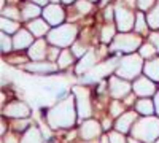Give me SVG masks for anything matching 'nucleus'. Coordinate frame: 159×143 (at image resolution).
Instances as JSON below:
<instances>
[{
    "label": "nucleus",
    "mask_w": 159,
    "mask_h": 143,
    "mask_svg": "<svg viewBox=\"0 0 159 143\" xmlns=\"http://www.w3.org/2000/svg\"><path fill=\"white\" fill-rule=\"evenodd\" d=\"M156 143H159V138H157V141H156Z\"/></svg>",
    "instance_id": "nucleus-49"
},
{
    "label": "nucleus",
    "mask_w": 159,
    "mask_h": 143,
    "mask_svg": "<svg viewBox=\"0 0 159 143\" xmlns=\"http://www.w3.org/2000/svg\"><path fill=\"white\" fill-rule=\"evenodd\" d=\"M89 2H97V0H89Z\"/></svg>",
    "instance_id": "nucleus-48"
},
{
    "label": "nucleus",
    "mask_w": 159,
    "mask_h": 143,
    "mask_svg": "<svg viewBox=\"0 0 159 143\" xmlns=\"http://www.w3.org/2000/svg\"><path fill=\"white\" fill-rule=\"evenodd\" d=\"M94 65H96V51H94V49H89L88 53H86L81 59H80V62L76 64L75 72H76V75H81L83 72L92 69Z\"/></svg>",
    "instance_id": "nucleus-18"
},
{
    "label": "nucleus",
    "mask_w": 159,
    "mask_h": 143,
    "mask_svg": "<svg viewBox=\"0 0 159 143\" xmlns=\"http://www.w3.org/2000/svg\"><path fill=\"white\" fill-rule=\"evenodd\" d=\"M49 27L51 25L42 18V19H34V21H30V22H27L25 24V29H27L34 37H37V38H42V37H45V35H48L49 34Z\"/></svg>",
    "instance_id": "nucleus-17"
},
{
    "label": "nucleus",
    "mask_w": 159,
    "mask_h": 143,
    "mask_svg": "<svg viewBox=\"0 0 159 143\" xmlns=\"http://www.w3.org/2000/svg\"><path fill=\"white\" fill-rule=\"evenodd\" d=\"M21 143H42V132L37 126H30L27 131L22 134Z\"/></svg>",
    "instance_id": "nucleus-22"
},
{
    "label": "nucleus",
    "mask_w": 159,
    "mask_h": 143,
    "mask_svg": "<svg viewBox=\"0 0 159 143\" xmlns=\"http://www.w3.org/2000/svg\"><path fill=\"white\" fill-rule=\"evenodd\" d=\"M147 22H148V27L153 30L159 29V0L156 2V5L147 13Z\"/></svg>",
    "instance_id": "nucleus-23"
},
{
    "label": "nucleus",
    "mask_w": 159,
    "mask_h": 143,
    "mask_svg": "<svg viewBox=\"0 0 159 143\" xmlns=\"http://www.w3.org/2000/svg\"><path fill=\"white\" fill-rule=\"evenodd\" d=\"M157 0H135L137 7L142 10V11H150L154 5H156Z\"/></svg>",
    "instance_id": "nucleus-35"
},
{
    "label": "nucleus",
    "mask_w": 159,
    "mask_h": 143,
    "mask_svg": "<svg viewBox=\"0 0 159 143\" xmlns=\"http://www.w3.org/2000/svg\"><path fill=\"white\" fill-rule=\"evenodd\" d=\"M143 73L154 83H159V57H154V59H150L145 62Z\"/></svg>",
    "instance_id": "nucleus-19"
},
{
    "label": "nucleus",
    "mask_w": 159,
    "mask_h": 143,
    "mask_svg": "<svg viewBox=\"0 0 159 143\" xmlns=\"http://www.w3.org/2000/svg\"><path fill=\"white\" fill-rule=\"evenodd\" d=\"M0 40H2V53L3 54H8V53H11V51L15 49V46H13V38L8 34H3L2 32Z\"/></svg>",
    "instance_id": "nucleus-30"
},
{
    "label": "nucleus",
    "mask_w": 159,
    "mask_h": 143,
    "mask_svg": "<svg viewBox=\"0 0 159 143\" xmlns=\"http://www.w3.org/2000/svg\"><path fill=\"white\" fill-rule=\"evenodd\" d=\"M135 16L134 11L127 8L124 3H118L115 7V22H116V29L121 34H127L134 29L135 25Z\"/></svg>",
    "instance_id": "nucleus-7"
},
{
    "label": "nucleus",
    "mask_w": 159,
    "mask_h": 143,
    "mask_svg": "<svg viewBox=\"0 0 159 143\" xmlns=\"http://www.w3.org/2000/svg\"><path fill=\"white\" fill-rule=\"evenodd\" d=\"M100 143H110L108 137H102V138H100Z\"/></svg>",
    "instance_id": "nucleus-43"
},
{
    "label": "nucleus",
    "mask_w": 159,
    "mask_h": 143,
    "mask_svg": "<svg viewBox=\"0 0 159 143\" xmlns=\"http://www.w3.org/2000/svg\"><path fill=\"white\" fill-rule=\"evenodd\" d=\"M48 45L46 40L43 38H38V40L34 42V45L27 49V56L32 62H40V60H45L48 59Z\"/></svg>",
    "instance_id": "nucleus-15"
},
{
    "label": "nucleus",
    "mask_w": 159,
    "mask_h": 143,
    "mask_svg": "<svg viewBox=\"0 0 159 143\" xmlns=\"http://www.w3.org/2000/svg\"><path fill=\"white\" fill-rule=\"evenodd\" d=\"M2 18H7V19H13V21H19V18H22L21 16V13H19V10L16 8V7H7V8H3L2 10Z\"/></svg>",
    "instance_id": "nucleus-29"
},
{
    "label": "nucleus",
    "mask_w": 159,
    "mask_h": 143,
    "mask_svg": "<svg viewBox=\"0 0 159 143\" xmlns=\"http://www.w3.org/2000/svg\"><path fill=\"white\" fill-rule=\"evenodd\" d=\"M73 53L70 49H62L61 51V54H59V59H57V67L59 69H67L70 67V64H73Z\"/></svg>",
    "instance_id": "nucleus-25"
},
{
    "label": "nucleus",
    "mask_w": 159,
    "mask_h": 143,
    "mask_svg": "<svg viewBox=\"0 0 159 143\" xmlns=\"http://www.w3.org/2000/svg\"><path fill=\"white\" fill-rule=\"evenodd\" d=\"M72 92L75 97L78 119H84V121L91 119L92 107H91V100H89V89L86 86H75Z\"/></svg>",
    "instance_id": "nucleus-6"
},
{
    "label": "nucleus",
    "mask_w": 159,
    "mask_h": 143,
    "mask_svg": "<svg viewBox=\"0 0 159 143\" xmlns=\"http://www.w3.org/2000/svg\"><path fill=\"white\" fill-rule=\"evenodd\" d=\"M103 18H105V21H107V24H111V21H115V7H113V5L105 7V10H103Z\"/></svg>",
    "instance_id": "nucleus-37"
},
{
    "label": "nucleus",
    "mask_w": 159,
    "mask_h": 143,
    "mask_svg": "<svg viewBox=\"0 0 159 143\" xmlns=\"http://www.w3.org/2000/svg\"><path fill=\"white\" fill-rule=\"evenodd\" d=\"M137 121V113L134 111H124L119 118H116L113 127H115V131L116 132H121V134H127L132 131V127H134Z\"/></svg>",
    "instance_id": "nucleus-14"
},
{
    "label": "nucleus",
    "mask_w": 159,
    "mask_h": 143,
    "mask_svg": "<svg viewBox=\"0 0 159 143\" xmlns=\"http://www.w3.org/2000/svg\"><path fill=\"white\" fill-rule=\"evenodd\" d=\"M132 138L142 143H156L159 138V118L154 116H142L135 121L130 131Z\"/></svg>",
    "instance_id": "nucleus-2"
},
{
    "label": "nucleus",
    "mask_w": 159,
    "mask_h": 143,
    "mask_svg": "<svg viewBox=\"0 0 159 143\" xmlns=\"http://www.w3.org/2000/svg\"><path fill=\"white\" fill-rule=\"evenodd\" d=\"M78 27L75 24H62L59 27H52L48 34V42L52 46L67 48L76 42Z\"/></svg>",
    "instance_id": "nucleus-3"
},
{
    "label": "nucleus",
    "mask_w": 159,
    "mask_h": 143,
    "mask_svg": "<svg viewBox=\"0 0 159 143\" xmlns=\"http://www.w3.org/2000/svg\"><path fill=\"white\" fill-rule=\"evenodd\" d=\"M3 114L8 118H15V119H25L30 114V108L27 103H24L21 100H13L3 108Z\"/></svg>",
    "instance_id": "nucleus-10"
},
{
    "label": "nucleus",
    "mask_w": 159,
    "mask_h": 143,
    "mask_svg": "<svg viewBox=\"0 0 159 143\" xmlns=\"http://www.w3.org/2000/svg\"><path fill=\"white\" fill-rule=\"evenodd\" d=\"M107 2H110V0H103V2H102V5H105V3H107Z\"/></svg>",
    "instance_id": "nucleus-47"
},
{
    "label": "nucleus",
    "mask_w": 159,
    "mask_h": 143,
    "mask_svg": "<svg viewBox=\"0 0 159 143\" xmlns=\"http://www.w3.org/2000/svg\"><path fill=\"white\" fill-rule=\"evenodd\" d=\"M129 143H142V141H139V140H135V138H130Z\"/></svg>",
    "instance_id": "nucleus-45"
},
{
    "label": "nucleus",
    "mask_w": 159,
    "mask_h": 143,
    "mask_svg": "<svg viewBox=\"0 0 159 143\" xmlns=\"http://www.w3.org/2000/svg\"><path fill=\"white\" fill-rule=\"evenodd\" d=\"M2 143H21V138H18L16 134H7V135H3Z\"/></svg>",
    "instance_id": "nucleus-39"
},
{
    "label": "nucleus",
    "mask_w": 159,
    "mask_h": 143,
    "mask_svg": "<svg viewBox=\"0 0 159 143\" xmlns=\"http://www.w3.org/2000/svg\"><path fill=\"white\" fill-rule=\"evenodd\" d=\"M32 124L27 123V121H22V119H16L15 123H13V129H15L16 132H25L27 129L30 127Z\"/></svg>",
    "instance_id": "nucleus-36"
},
{
    "label": "nucleus",
    "mask_w": 159,
    "mask_h": 143,
    "mask_svg": "<svg viewBox=\"0 0 159 143\" xmlns=\"http://www.w3.org/2000/svg\"><path fill=\"white\" fill-rule=\"evenodd\" d=\"M154 107H156V113L159 116V91L154 94Z\"/></svg>",
    "instance_id": "nucleus-42"
},
{
    "label": "nucleus",
    "mask_w": 159,
    "mask_h": 143,
    "mask_svg": "<svg viewBox=\"0 0 159 143\" xmlns=\"http://www.w3.org/2000/svg\"><path fill=\"white\" fill-rule=\"evenodd\" d=\"M124 108H123V103L119 102V100H113L111 103H110V113H111V116L113 118H119L124 111H123Z\"/></svg>",
    "instance_id": "nucleus-31"
},
{
    "label": "nucleus",
    "mask_w": 159,
    "mask_h": 143,
    "mask_svg": "<svg viewBox=\"0 0 159 143\" xmlns=\"http://www.w3.org/2000/svg\"><path fill=\"white\" fill-rule=\"evenodd\" d=\"M75 7L81 15H86V13H89L92 10V2H89V0H78L75 3Z\"/></svg>",
    "instance_id": "nucleus-32"
},
{
    "label": "nucleus",
    "mask_w": 159,
    "mask_h": 143,
    "mask_svg": "<svg viewBox=\"0 0 159 143\" xmlns=\"http://www.w3.org/2000/svg\"><path fill=\"white\" fill-rule=\"evenodd\" d=\"M134 32L135 34H147L148 32V22H147V16L143 15V11L137 13L135 16V25H134Z\"/></svg>",
    "instance_id": "nucleus-26"
},
{
    "label": "nucleus",
    "mask_w": 159,
    "mask_h": 143,
    "mask_svg": "<svg viewBox=\"0 0 159 143\" xmlns=\"http://www.w3.org/2000/svg\"><path fill=\"white\" fill-rule=\"evenodd\" d=\"M108 83H110V94L115 99H124L132 91V84L127 80H123L119 76H111Z\"/></svg>",
    "instance_id": "nucleus-12"
},
{
    "label": "nucleus",
    "mask_w": 159,
    "mask_h": 143,
    "mask_svg": "<svg viewBox=\"0 0 159 143\" xmlns=\"http://www.w3.org/2000/svg\"><path fill=\"white\" fill-rule=\"evenodd\" d=\"M62 2H64V3H73V2L76 3V2H78V0H62Z\"/></svg>",
    "instance_id": "nucleus-44"
},
{
    "label": "nucleus",
    "mask_w": 159,
    "mask_h": 143,
    "mask_svg": "<svg viewBox=\"0 0 159 143\" xmlns=\"http://www.w3.org/2000/svg\"><path fill=\"white\" fill-rule=\"evenodd\" d=\"M142 37L139 34H118L111 43L113 53H126V54H134V51L142 46Z\"/></svg>",
    "instance_id": "nucleus-5"
},
{
    "label": "nucleus",
    "mask_w": 159,
    "mask_h": 143,
    "mask_svg": "<svg viewBox=\"0 0 159 143\" xmlns=\"http://www.w3.org/2000/svg\"><path fill=\"white\" fill-rule=\"evenodd\" d=\"M102 134V126L96 119H86L80 126V137L83 141H92Z\"/></svg>",
    "instance_id": "nucleus-11"
},
{
    "label": "nucleus",
    "mask_w": 159,
    "mask_h": 143,
    "mask_svg": "<svg viewBox=\"0 0 159 143\" xmlns=\"http://www.w3.org/2000/svg\"><path fill=\"white\" fill-rule=\"evenodd\" d=\"M108 140H110V143H129V140L124 138V134L116 132V131H111L108 134Z\"/></svg>",
    "instance_id": "nucleus-33"
},
{
    "label": "nucleus",
    "mask_w": 159,
    "mask_h": 143,
    "mask_svg": "<svg viewBox=\"0 0 159 143\" xmlns=\"http://www.w3.org/2000/svg\"><path fill=\"white\" fill-rule=\"evenodd\" d=\"M156 111L154 107V100L150 99H139L135 102V113L142 114V116H153V113Z\"/></svg>",
    "instance_id": "nucleus-20"
},
{
    "label": "nucleus",
    "mask_w": 159,
    "mask_h": 143,
    "mask_svg": "<svg viewBox=\"0 0 159 143\" xmlns=\"http://www.w3.org/2000/svg\"><path fill=\"white\" fill-rule=\"evenodd\" d=\"M35 42V37L27 30V29H19L15 37H13V46H15L16 51H24L29 49Z\"/></svg>",
    "instance_id": "nucleus-16"
},
{
    "label": "nucleus",
    "mask_w": 159,
    "mask_h": 143,
    "mask_svg": "<svg viewBox=\"0 0 159 143\" xmlns=\"http://www.w3.org/2000/svg\"><path fill=\"white\" fill-rule=\"evenodd\" d=\"M115 37H116V27L113 24H105L102 27V32H100L102 43H113Z\"/></svg>",
    "instance_id": "nucleus-24"
},
{
    "label": "nucleus",
    "mask_w": 159,
    "mask_h": 143,
    "mask_svg": "<svg viewBox=\"0 0 159 143\" xmlns=\"http://www.w3.org/2000/svg\"><path fill=\"white\" fill-rule=\"evenodd\" d=\"M43 13V10L40 8L38 5H35V3H27V5H24L22 7V11H21V16H22V19H25V21H34V19H38V16Z\"/></svg>",
    "instance_id": "nucleus-21"
},
{
    "label": "nucleus",
    "mask_w": 159,
    "mask_h": 143,
    "mask_svg": "<svg viewBox=\"0 0 159 143\" xmlns=\"http://www.w3.org/2000/svg\"><path fill=\"white\" fill-rule=\"evenodd\" d=\"M132 91L134 94L140 96L142 99H148L150 96H154L156 91V84L153 80H150L148 76H139L137 80H134V84H132Z\"/></svg>",
    "instance_id": "nucleus-8"
},
{
    "label": "nucleus",
    "mask_w": 159,
    "mask_h": 143,
    "mask_svg": "<svg viewBox=\"0 0 159 143\" xmlns=\"http://www.w3.org/2000/svg\"><path fill=\"white\" fill-rule=\"evenodd\" d=\"M61 51H62V49H59L57 46H51V48L48 49V59H49L51 62H57Z\"/></svg>",
    "instance_id": "nucleus-38"
},
{
    "label": "nucleus",
    "mask_w": 159,
    "mask_h": 143,
    "mask_svg": "<svg viewBox=\"0 0 159 143\" xmlns=\"http://www.w3.org/2000/svg\"><path fill=\"white\" fill-rule=\"evenodd\" d=\"M78 119L75 97H67L65 100L57 102L54 107L46 111V123L51 129H67L75 126Z\"/></svg>",
    "instance_id": "nucleus-1"
},
{
    "label": "nucleus",
    "mask_w": 159,
    "mask_h": 143,
    "mask_svg": "<svg viewBox=\"0 0 159 143\" xmlns=\"http://www.w3.org/2000/svg\"><path fill=\"white\" fill-rule=\"evenodd\" d=\"M139 54H140L142 57H147V59L150 60V59H154V57H156L157 51H156V48H154L151 43H145V45H142V46H140Z\"/></svg>",
    "instance_id": "nucleus-28"
},
{
    "label": "nucleus",
    "mask_w": 159,
    "mask_h": 143,
    "mask_svg": "<svg viewBox=\"0 0 159 143\" xmlns=\"http://www.w3.org/2000/svg\"><path fill=\"white\" fill-rule=\"evenodd\" d=\"M30 2L38 5V7H48L49 5V0H30Z\"/></svg>",
    "instance_id": "nucleus-41"
},
{
    "label": "nucleus",
    "mask_w": 159,
    "mask_h": 143,
    "mask_svg": "<svg viewBox=\"0 0 159 143\" xmlns=\"http://www.w3.org/2000/svg\"><path fill=\"white\" fill-rule=\"evenodd\" d=\"M49 2H51V3H56V5H59L61 0H49Z\"/></svg>",
    "instance_id": "nucleus-46"
},
{
    "label": "nucleus",
    "mask_w": 159,
    "mask_h": 143,
    "mask_svg": "<svg viewBox=\"0 0 159 143\" xmlns=\"http://www.w3.org/2000/svg\"><path fill=\"white\" fill-rule=\"evenodd\" d=\"M150 43L156 48L157 54H159V32H153V34L150 35Z\"/></svg>",
    "instance_id": "nucleus-40"
},
{
    "label": "nucleus",
    "mask_w": 159,
    "mask_h": 143,
    "mask_svg": "<svg viewBox=\"0 0 159 143\" xmlns=\"http://www.w3.org/2000/svg\"><path fill=\"white\" fill-rule=\"evenodd\" d=\"M2 24H0V27H2V32L3 34H16L19 30V24L18 21H13V19H7V18H2V21H0Z\"/></svg>",
    "instance_id": "nucleus-27"
},
{
    "label": "nucleus",
    "mask_w": 159,
    "mask_h": 143,
    "mask_svg": "<svg viewBox=\"0 0 159 143\" xmlns=\"http://www.w3.org/2000/svg\"><path fill=\"white\" fill-rule=\"evenodd\" d=\"M89 49H86V46L84 45H81V43H78V42H75L73 43V48H72V53H73V56H76V57H80L81 59L86 53H88Z\"/></svg>",
    "instance_id": "nucleus-34"
},
{
    "label": "nucleus",
    "mask_w": 159,
    "mask_h": 143,
    "mask_svg": "<svg viewBox=\"0 0 159 143\" xmlns=\"http://www.w3.org/2000/svg\"><path fill=\"white\" fill-rule=\"evenodd\" d=\"M42 16H43V19L51 25V27H59V25H62V22L65 19V13H64L61 5L49 3L48 7L43 8Z\"/></svg>",
    "instance_id": "nucleus-9"
},
{
    "label": "nucleus",
    "mask_w": 159,
    "mask_h": 143,
    "mask_svg": "<svg viewBox=\"0 0 159 143\" xmlns=\"http://www.w3.org/2000/svg\"><path fill=\"white\" fill-rule=\"evenodd\" d=\"M24 69L27 72H32L35 75H51V73H56L57 70H61L57 67L56 62H51V60H40V62H29L25 64Z\"/></svg>",
    "instance_id": "nucleus-13"
},
{
    "label": "nucleus",
    "mask_w": 159,
    "mask_h": 143,
    "mask_svg": "<svg viewBox=\"0 0 159 143\" xmlns=\"http://www.w3.org/2000/svg\"><path fill=\"white\" fill-rule=\"evenodd\" d=\"M145 64L142 62L140 54H127L121 57L118 67H116V76L123 80H137L143 70Z\"/></svg>",
    "instance_id": "nucleus-4"
}]
</instances>
